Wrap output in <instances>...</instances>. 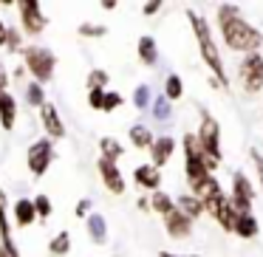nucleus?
Wrapping results in <instances>:
<instances>
[{
    "instance_id": "bb28decb",
    "label": "nucleus",
    "mask_w": 263,
    "mask_h": 257,
    "mask_svg": "<svg viewBox=\"0 0 263 257\" xmlns=\"http://www.w3.org/2000/svg\"><path fill=\"white\" fill-rule=\"evenodd\" d=\"M51 251L54 254H65V251H68V234H57V238L51 240Z\"/></svg>"
},
{
    "instance_id": "2f4dec72",
    "label": "nucleus",
    "mask_w": 263,
    "mask_h": 257,
    "mask_svg": "<svg viewBox=\"0 0 263 257\" xmlns=\"http://www.w3.org/2000/svg\"><path fill=\"white\" fill-rule=\"evenodd\" d=\"M105 80H108L105 71H93L91 74V91H99V85H105Z\"/></svg>"
},
{
    "instance_id": "7c9ffc66",
    "label": "nucleus",
    "mask_w": 263,
    "mask_h": 257,
    "mask_svg": "<svg viewBox=\"0 0 263 257\" xmlns=\"http://www.w3.org/2000/svg\"><path fill=\"white\" fill-rule=\"evenodd\" d=\"M122 105V96L119 93H105V110H114Z\"/></svg>"
},
{
    "instance_id": "1a4fd4ad",
    "label": "nucleus",
    "mask_w": 263,
    "mask_h": 257,
    "mask_svg": "<svg viewBox=\"0 0 263 257\" xmlns=\"http://www.w3.org/2000/svg\"><path fill=\"white\" fill-rule=\"evenodd\" d=\"M20 14H23V26L29 34H40L43 26H46V17H43L40 6H37L34 0H23L20 3Z\"/></svg>"
},
{
    "instance_id": "ddd939ff",
    "label": "nucleus",
    "mask_w": 263,
    "mask_h": 257,
    "mask_svg": "<svg viewBox=\"0 0 263 257\" xmlns=\"http://www.w3.org/2000/svg\"><path fill=\"white\" fill-rule=\"evenodd\" d=\"M43 125H46V130L51 133L54 139H63L65 136V127H63V122H60L54 105H43Z\"/></svg>"
},
{
    "instance_id": "0eeeda50",
    "label": "nucleus",
    "mask_w": 263,
    "mask_h": 257,
    "mask_svg": "<svg viewBox=\"0 0 263 257\" xmlns=\"http://www.w3.org/2000/svg\"><path fill=\"white\" fill-rule=\"evenodd\" d=\"M48 164H51V142L48 139H40L37 144H31L29 150V167L34 175H43V172L48 170Z\"/></svg>"
},
{
    "instance_id": "4be33fe9",
    "label": "nucleus",
    "mask_w": 263,
    "mask_h": 257,
    "mask_svg": "<svg viewBox=\"0 0 263 257\" xmlns=\"http://www.w3.org/2000/svg\"><path fill=\"white\" fill-rule=\"evenodd\" d=\"M0 234H3V246H6L9 257H20L17 246L12 243V234H9V226H6V215H3V209H0Z\"/></svg>"
},
{
    "instance_id": "f3484780",
    "label": "nucleus",
    "mask_w": 263,
    "mask_h": 257,
    "mask_svg": "<svg viewBox=\"0 0 263 257\" xmlns=\"http://www.w3.org/2000/svg\"><path fill=\"white\" fill-rule=\"evenodd\" d=\"M235 232L240 234V238H255L257 234V221H255V215H238V221H235Z\"/></svg>"
},
{
    "instance_id": "58836bf2",
    "label": "nucleus",
    "mask_w": 263,
    "mask_h": 257,
    "mask_svg": "<svg viewBox=\"0 0 263 257\" xmlns=\"http://www.w3.org/2000/svg\"><path fill=\"white\" fill-rule=\"evenodd\" d=\"M159 257H198V254H170V251H161Z\"/></svg>"
},
{
    "instance_id": "39448f33",
    "label": "nucleus",
    "mask_w": 263,
    "mask_h": 257,
    "mask_svg": "<svg viewBox=\"0 0 263 257\" xmlns=\"http://www.w3.org/2000/svg\"><path fill=\"white\" fill-rule=\"evenodd\" d=\"M240 80H243L246 93H257L263 88V57L260 54H249L240 65Z\"/></svg>"
},
{
    "instance_id": "412c9836",
    "label": "nucleus",
    "mask_w": 263,
    "mask_h": 257,
    "mask_svg": "<svg viewBox=\"0 0 263 257\" xmlns=\"http://www.w3.org/2000/svg\"><path fill=\"white\" fill-rule=\"evenodd\" d=\"M130 142L136 144V147H153V136H150V130L142 125L130 127Z\"/></svg>"
},
{
    "instance_id": "4468645a",
    "label": "nucleus",
    "mask_w": 263,
    "mask_h": 257,
    "mask_svg": "<svg viewBox=\"0 0 263 257\" xmlns=\"http://www.w3.org/2000/svg\"><path fill=\"white\" fill-rule=\"evenodd\" d=\"M193 189H195V198L198 201H210V198H215V195H221V187H218V181L212 175H206L204 181L193 184Z\"/></svg>"
},
{
    "instance_id": "c756f323",
    "label": "nucleus",
    "mask_w": 263,
    "mask_h": 257,
    "mask_svg": "<svg viewBox=\"0 0 263 257\" xmlns=\"http://www.w3.org/2000/svg\"><path fill=\"white\" fill-rule=\"evenodd\" d=\"M91 108H97V110H105V93L102 91H91Z\"/></svg>"
},
{
    "instance_id": "7ed1b4c3",
    "label": "nucleus",
    "mask_w": 263,
    "mask_h": 257,
    "mask_svg": "<svg viewBox=\"0 0 263 257\" xmlns=\"http://www.w3.org/2000/svg\"><path fill=\"white\" fill-rule=\"evenodd\" d=\"M190 20H193V26H195L198 46H201V54H204L206 65H210L212 74L218 76V82H221V85H227V71H223V63H221V57H218V48H215V43H212V37H210V29H206V23L198 17V14H190Z\"/></svg>"
},
{
    "instance_id": "f03ea898",
    "label": "nucleus",
    "mask_w": 263,
    "mask_h": 257,
    "mask_svg": "<svg viewBox=\"0 0 263 257\" xmlns=\"http://www.w3.org/2000/svg\"><path fill=\"white\" fill-rule=\"evenodd\" d=\"M184 155H187V159H184V170H187V178L193 184L204 181V178L210 175V170L215 167V161L201 150L198 136H184Z\"/></svg>"
},
{
    "instance_id": "2eb2a0df",
    "label": "nucleus",
    "mask_w": 263,
    "mask_h": 257,
    "mask_svg": "<svg viewBox=\"0 0 263 257\" xmlns=\"http://www.w3.org/2000/svg\"><path fill=\"white\" fill-rule=\"evenodd\" d=\"M14 110H17L14 99L9 96V93H0V122H3L6 130H12V127H14Z\"/></svg>"
},
{
    "instance_id": "f704fd0d",
    "label": "nucleus",
    "mask_w": 263,
    "mask_h": 257,
    "mask_svg": "<svg viewBox=\"0 0 263 257\" xmlns=\"http://www.w3.org/2000/svg\"><path fill=\"white\" fill-rule=\"evenodd\" d=\"M252 159H255V167H257V172H260V181H263V155L257 153V150H252Z\"/></svg>"
},
{
    "instance_id": "20e7f679",
    "label": "nucleus",
    "mask_w": 263,
    "mask_h": 257,
    "mask_svg": "<svg viewBox=\"0 0 263 257\" xmlns=\"http://www.w3.org/2000/svg\"><path fill=\"white\" fill-rule=\"evenodd\" d=\"M198 144L212 161L221 159V139H218V122L212 119L210 113L204 110V122H201V130H198Z\"/></svg>"
},
{
    "instance_id": "5701e85b",
    "label": "nucleus",
    "mask_w": 263,
    "mask_h": 257,
    "mask_svg": "<svg viewBox=\"0 0 263 257\" xmlns=\"http://www.w3.org/2000/svg\"><path fill=\"white\" fill-rule=\"evenodd\" d=\"M102 159H108V161H116L122 155V147H119V142H114V139H102Z\"/></svg>"
},
{
    "instance_id": "a211bd4d",
    "label": "nucleus",
    "mask_w": 263,
    "mask_h": 257,
    "mask_svg": "<svg viewBox=\"0 0 263 257\" xmlns=\"http://www.w3.org/2000/svg\"><path fill=\"white\" fill-rule=\"evenodd\" d=\"M14 215H17V223H20V226H29V223L34 221L37 209H34V204H31V201H17V206H14Z\"/></svg>"
},
{
    "instance_id": "9d476101",
    "label": "nucleus",
    "mask_w": 263,
    "mask_h": 257,
    "mask_svg": "<svg viewBox=\"0 0 263 257\" xmlns=\"http://www.w3.org/2000/svg\"><path fill=\"white\" fill-rule=\"evenodd\" d=\"M164 226H167V232H170L173 238H187L193 223H190V218L184 215L178 206H173L170 212H164Z\"/></svg>"
},
{
    "instance_id": "6e6552de",
    "label": "nucleus",
    "mask_w": 263,
    "mask_h": 257,
    "mask_svg": "<svg viewBox=\"0 0 263 257\" xmlns=\"http://www.w3.org/2000/svg\"><path fill=\"white\" fill-rule=\"evenodd\" d=\"M252 184L246 181V175L235 172V189H232V206L238 209V215H246L249 212V204H252Z\"/></svg>"
},
{
    "instance_id": "9b49d317",
    "label": "nucleus",
    "mask_w": 263,
    "mask_h": 257,
    "mask_svg": "<svg viewBox=\"0 0 263 257\" xmlns=\"http://www.w3.org/2000/svg\"><path fill=\"white\" fill-rule=\"evenodd\" d=\"M99 172H102V178H105V184H108L110 192H125V181H122V175H119L116 161L102 159V161H99Z\"/></svg>"
},
{
    "instance_id": "f8f14e48",
    "label": "nucleus",
    "mask_w": 263,
    "mask_h": 257,
    "mask_svg": "<svg viewBox=\"0 0 263 257\" xmlns=\"http://www.w3.org/2000/svg\"><path fill=\"white\" fill-rule=\"evenodd\" d=\"M173 150H176V142H173L170 136H161L153 142V147H150V153H153V164L156 167H164L167 161H170Z\"/></svg>"
},
{
    "instance_id": "473e14b6",
    "label": "nucleus",
    "mask_w": 263,
    "mask_h": 257,
    "mask_svg": "<svg viewBox=\"0 0 263 257\" xmlns=\"http://www.w3.org/2000/svg\"><path fill=\"white\" fill-rule=\"evenodd\" d=\"M147 96H150V91H147L144 85H142V88H136V105H139V108H147V102H150Z\"/></svg>"
},
{
    "instance_id": "c9c22d12",
    "label": "nucleus",
    "mask_w": 263,
    "mask_h": 257,
    "mask_svg": "<svg viewBox=\"0 0 263 257\" xmlns=\"http://www.w3.org/2000/svg\"><path fill=\"white\" fill-rule=\"evenodd\" d=\"M159 6H161V3H147V6H144V14H156V12H159Z\"/></svg>"
},
{
    "instance_id": "a19ab883",
    "label": "nucleus",
    "mask_w": 263,
    "mask_h": 257,
    "mask_svg": "<svg viewBox=\"0 0 263 257\" xmlns=\"http://www.w3.org/2000/svg\"><path fill=\"white\" fill-rule=\"evenodd\" d=\"M0 257H9V251H6V249H0Z\"/></svg>"
},
{
    "instance_id": "ea45409f",
    "label": "nucleus",
    "mask_w": 263,
    "mask_h": 257,
    "mask_svg": "<svg viewBox=\"0 0 263 257\" xmlns=\"http://www.w3.org/2000/svg\"><path fill=\"white\" fill-rule=\"evenodd\" d=\"M6 40H9V31L3 29V23H0V43H6Z\"/></svg>"
},
{
    "instance_id": "c85d7f7f",
    "label": "nucleus",
    "mask_w": 263,
    "mask_h": 257,
    "mask_svg": "<svg viewBox=\"0 0 263 257\" xmlns=\"http://www.w3.org/2000/svg\"><path fill=\"white\" fill-rule=\"evenodd\" d=\"M29 102H31V105H46V102H43V88H40V82L29 85Z\"/></svg>"
},
{
    "instance_id": "393cba45",
    "label": "nucleus",
    "mask_w": 263,
    "mask_h": 257,
    "mask_svg": "<svg viewBox=\"0 0 263 257\" xmlns=\"http://www.w3.org/2000/svg\"><path fill=\"white\" fill-rule=\"evenodd\" d=\"M164 96L167 99H178V96H181V80H178V76H167Z\"/></svg>"
},
{
    "instance_id": "72a5a7b5",
    "label": "nucleus",
    "mask_w": 263,
    "mask_h": 257,
    "mask_svg": "<svg viewBox=\"0 0 263 257\" xmlns=\"http://www.w3.org/2000/svg\"><path fill=\"white\" fill-rule=\"evenodd\" d=\"M82 34H88V37H99V34H105V29H102V26H82Z\"/></svg>"
},
{
    "instance_id": "423d86ee",
    "label": "nucleus",
    "mask_w": 263,
    "mask_h": 257,
    "mask_svg": "<svg viewBox=\"0 0 263 257\" xmlns=\"http://www.w3.org/2000/svg\"><path fill=\"white\" fill-rule=\"evenodd\" d=\"M26 63H29L31 74L37 76V82L51 80V71H54V54L51 51H46V48H29L26 51Z\"/></svg>"
},
{
    "instance_id": "a878e982",
    "label": "nucleus",
    "mask_w": 263,
    "mask_h": 257,
    "mask_svg": "<svg viewBox=\"0 0 263 257\" xmlns=\"http://www.w3.org/2000/svg\"><path fill=\"white\" fill-rule=\"evenodd\" d=\"M153 206H156V212H161V215H164V212H170L176 204H173L164 192H153Z\"/></svg>"
},
{
    "instance_id": "e433bc0d",
    "label": "nucleus",
    "mask_w": 263,
    "mask_h": 257,
    "mask_svg": "<svg viewBox=\"0 0 263 257\" xmlns=\"http://www.w3.org/2000/svg\"><path fill=\"white\" fill-rule=\"evenodd\" d=\"M156 113H159V116H167V102H159V108H156Z\"/></svg>"
},
{
    "instance_id": "dca6fc26",
    "label": "nucleus",
    "mask_w": 263,
    "mask_h": 257,
    "mask_svg": "<svg viewBox=\"0 0 263 257\" xmlns=\"http://www.w3.org/2000/svg\"><path fill=\"white\" fill-rule=\"evenodd\" d=\"M178 209H181L190 221H193V218H198L201 212H206L204 209V201H198L195 195H181V198H178Z\"/></svg>"
},
{
    "instance_id": "b1692460",
    "label": "nucleus",
    "mask_w": 263,
    "mask_h": 257,
    "mask_svg": "<svg viewBox=\"0 0 263 257\" xmlns=\"http://www.w3.org/2000/svg\"><path fill=\"white\" fill-rule=\"evenodd\" d=\"M88 226H91L93 240H97V243H102V240H105V221H102V218L91 215V218H88Z\"/></svg>"
},
{
    "instance_id": "4c0bfd02",
    "label": "nucleus",
    "mask_w": 263,
    "mask_h": 257,
    "mask_svg": "<svg viewBox=\"0 0 263 257\" xmlns=\"http://www.w3.org/2000/svg\"><path fill=\"white\" fill-rule=\"evenodd\" d=\"M3 88H6V74H3V65H0V93H3Z\"/></svg>"
},
{
    "instance_id": "aec40b11",
    "label": "nucleus",
    "mask_w": 263,
    "mask_h": 257,
    "mask_svg": "<svg viewBox=\"0 0 263 257\" xmlns=\"http://www.w3.org/2000/svg\"><path fill=\"white\" fill-rule=\"evenodd\" d=\"M139 57H142V63H147V65L156 63V43H153V37H142V40H139Z\"/></svg>"
},
{
    "instance_id": "cd10ccee",
    "label": "nucleus",
    "mask_w": 263,
    "mask_h": 257,
    "mask_svg": "<svg viewBox=\"0 0 263 257\" xmlns=\"http://www.w3.org/2000/svg\"><path fill=\"white\" fill-rule=\"evenodd\" d=\"M34 209H37V215H40V218H48V215H51V201H48L46 195H40V198L34 201Z\"/></svg>"
},
{
    "instance_id": "6ab92c4d",
    "label": "nucleus",
    "mask_w": 263,
    "mask_h": 257,
    "mask_svg": "<svg viewBox=\"0 0 263 257\" xmlns=\"http://www.w3.org/2000/svg\"><path fill=\"white\" fill-rule=\"evenodd\" d=\"M136 181L147 189H156L159 187V172H156V167H136Z\"/></svg>"
},
{
    "instance_id": "f257e3e1",
    "label": "nucleus",
    "mask_w": 263,
    "mask_h": 257,
    "mask_svg": "<svg viewBox=\"0 0 263 257\" xmlns=\"http://www.w3.org/2000/svg\"><path fill=\"white\" fill-rule=\"evenodd\" d=\"M218 23H221L223 40H227L229 48H235V51H252V54L257 51V46H260V40H263L260 31H255L243 17H238V12H235L232 6H221Z\"/></svg>"
}]
</instances>
